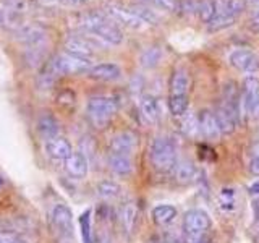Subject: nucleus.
<instances>
[{"label": "nucleus", "mask_w": 259, "mask_h": 243, "mask_svg": "<svg viewBox=\"0 0 259 243\" xmlns=\"http://www.w3.org/2000/svg\"><path fill=\"white\" fill-rule=\"evenodd\" d=\"M149 159L154 170L160 174H168L175 170L178 164V148L177 143L168 136H156L149 148Z\"/></svg>", "instance_id": "1"}, {"label": "nucleus", "mask_w": 259, "mask_h": 243, "mask_svg": "<svg viewBox=\"0 0 259 243\" xmlns=\"http://www.w3.org/2000/svg\"><path fill=\"white\" fill-rule=\"evenodd\" d=\"M81 26L88 32H93L99 39L105 40L110 46H118L123 43V32L117 26L115 23H112L105 13L101 12H91L86 13L81 18Z\"/></svg>", "instance_id": "2"}, {"label": "nucleus", "mask_w": 259, "mask_h": 243, "mask_svg": "<svg viewBox=\"0 0 259 243\" xmlns=\"http://www.w3.org/2000/svg\"><path fill=\"white\" fill-rule=\"evenodd\" d=\"M118 110V104L115 99L107 96H93L89 97L86 104V112L88 117L91 120V124L97 128H105L112 118L115 117Z\"/></svg>", "instance_id": "3"}, {"label": "nucleus", "mask_w": 259, "mask_h": 243, "mask_svg": "<svg viewBox=\"0 0 259 243\" xmlns=\"http://www.w3.org/2000/svg\"><path fill=\"white\" fill-rule=\"evenodd\" d=\"M91 70V62L89 59H83L75 54L62 52L57 54L49 63V71L54 76H67V75H79V73H88Z\"/></svg>", "instance_id": "4"}, {"label": "nucleus", "mask_w": 259, "mask_h": 243, "mask_svg": "<svg viewBox=\"0 0 259 243\" xmlns=\"http://www.w3.org/2000/svg\"><path fill=\"white\" fill-rule=\"evenodd\" d=\"M182 225L186 238L193 241H199L201 235L210 229V217L204 209L194 208L185 213Z\"/></svg>", "instance_id": "5"}, {"label": "nucleus", "mask_w": 259, "mask_h": 243, "mask_svg": "<svg viewBox=\"0 0 259 243\" xmlns=\"http://www.w3.org/2000/svg\"><path fill=\"white\" fill-rule=\"evenodd\" d=\"M104 13L107 15L112 21L121 24V26H126L130 29H141L146 26V24L132 12V8L130 7H123V5H118V4H109L107 7H105Z\"/></svg>", "instance_id": "6"}, {"label": "nucleus", "mask_w": 259, "mask_h": 243, "mask_svg": "<svg viewBox=\"0 0 259 243\" xmlns=\"http://www.w3.org/2000/svg\"><path fill=\"white\" fill-rule=\"evenodd\" d=\"M52 225L63 238L73 235V213L67 205H55L52 209Z\"/></svg>", "instance_id": "7"}, {"label": "nucleus", "mask_w": 259, "mask_h": 243, "mask_svg": "<svg viewBox=\"0 0 259 243\" xmlns=\"http://www.w3.org/2000/svg\"><path fill=\"white\" fill-rule=\"evenodd\" d=\"M229 62L233 68L246 73H253L254 70L259 68L257 57L249 49H237V51H233L229 57Z\"/></svg>", "instance_id": "8"}, {"label": "nucleus", "mask_w": 259, "mask_h": 243, "mask_svg": "<svg viewBox=\"0 0 259 243\" xmlns=\"http://www.w3.org/2000/svg\"><path fill=\"white\" fill-rule=\"evenodd\" d=\"M243 102H245V109L249 113H254L259 109V78L256 76H246L243 79Z\"/></svg>", "instance_id": "9"}, {"label": "nucleus", "mask_w": 259, "mask_h": 243, "mask_svg": "<svg viewBox=\"0 0 259 243\" xmlns=\"http://www.w3.org/2000/svg\"><path fill=\"white\" fill-rule=\"evenodd\" d=\"M138 146V136L133 132H120L110 140V152L130 156Z\"/></svg>", "instance_id": "10"}, {"label": "nucleus", "mask_w": 259, "mask_h": 243, "mask_svg": "<svg viewBox=\"0 0 259 243\" xmlns=\"http://www.w3.org/2000/svg\"><path fill=\"white\" fill-rule=\"evenodd\" d=\"M65 170L67 174L76 180H81L88 175V170H89V160L81 151H73L71 156L65 160Z\"/></svg>", "instance_id": "11"}, {"label": "nucleus", "mask_w": 259, "mask_h": 243, "mask_svg": "<svg viewBox=\"0 0 259 243\" xmlns=\"http://www.w3.org/2000/svg\"><path fill=\"white\" fill-rule=\"evenodd\" d=\"M198 122H199V132L201 135L210 141H217L221 138V130H219L215 115L210 110H201L198 113Z\"/></svg>", "instance_id": "12"}, {"label": "nucleus", "mask_w": 259, "mask_h": 243, "mask_svg": "<svg viewBox=\"0 0 259 243\" xmlns=\"http://www.w3.org/2000/svg\"><path fill=\"white\" fill-rule=\"evenodd\" d=\"M46 151H47L49 156H51L52 159H57V160H67L73 154L71 143L67 140V138H62V136H57V138H54V140L47 141Z\"/></svg>", "instance_id": "13"}, {"label": "nucleus", "mask_w": 259, "mask_h": 243, "mask_svg": "<svg viewBox=\"0 0 259 243\" xmlns=\"http://www.w3.org/2000/svg\"><path fill=\"white\" fill-rule=\"evenodd\" d=\"M88 76L96 81H115L121 76V68L115 63H99L91 67Z\"/></svg>", "instance_id": "14"}, {"label": "nucleus", "mask_w": 259, "mask_h": 243, "mask_svg": "<svg viewBox=\"0 0 259 243\" xmlns=\"http://www.w3.org/2000/svg\"><path fill=\"white\" fill-rule=\"evenodd\" d=\"M214 115H215L219 130H221L222 135H232L235 130H237L238 120H237V117L233 115V112L227 107V105H224V104L219 105V107L215 109V112H214Z\"/></svg>", "instance_id": "15"}, {"label": "nucleus", "mask_w": 259, "mask_h": 243, "mask_svg": "<svg viewBox=\"0 0 259 243\" xmlns=\"http://www.w3.org/2000/svg\"><path fill=\"white\" fill-rule=\"evenodd\" d=\"M65 51L70 54H75L78 57H83V59H89L94 52V44L89 43L84 37L71 36L65 40Z\"/></svg>", "instance_id": "16"}, {"label": "nucleus", "mask_w": 259, "mask_h": 243, "mask_svg": "<svg viewBox=\"0 0 259 243\" xmlns=\"http://www.w3.org/2000/svg\"><path fill=\"white\" fill-rule=\"evenodd\" d=\"M140 112L143 118L148 122V124H157L160 120V105L157 102L156 97H152L149 94H146L141 97L140 101Z\"/></svg>", "instance_id": "17"}, {"label": "nucleus", "mask_w": 259, "mask_h": 243, "mask_svg": "<svg viewBox=\"0 0 259 243\" xmlns=\"http://www.w3.org/2000/svg\"><path fill=\"white\" fill-rule=\"evenodd\" d=\"M138 217H140V211H138V206L133 201H128L120 208V222H121V227H123V230L128 235L135 232L136 224H138Z\"/></svg>", "instance_id": "18"}, {"label": "nucleus", "mask_w": 259, "mask_h": 243, "mask_svg": "<svg viewBox=\"0 0 259 243\" xmlns=\"http://www.w3.org/2000/svg\"><path fill=\"white\" fill-rule=\"evenodd\" d=\"M224 7V0H199L198 2V16L202 23H210L215 16L221 15Z\"/></svg>", "instance_id": "19"}, {"label": "nucleus", "mask_w": 259, "mask_h": 243, "mask_svg": "<svg viewBox=\"0 0 259 243\" xmlns=\"http://www.w3.org/2000/svg\"><path fill=\"white\" fill-rule=\"evenodd\" d=\"M37 132L47 143V141H51V140H54V138L59 136L60 125L54 115H51V113H44V115L37 120Z\"/></svg>", "instance_id": "20"}, {"label": "nucleus", "mask_w": 259, "mask_h": 243, "mask_svg": "<svg viewBox=\"0 0 259 243\" xmlns=\"http://www.w3.org/2000/svg\"><path fill=\"white\" fill-rule=\"evenodd\" d=\"M175 178L178 183L182 185H190L193 182H196L198 178V169L194 166V162L190 159H185L182 162H178L175 167Z\"/></svg>", "instance_id": "21"}, {"label": "nucleus", "mask_w": 259, "mask_h": 243, "mask_svg": "<svg viewBox=\"0 0 259 243\" xmlns=\"http://www.w3.org/2000/svg\"><path fill=\"white\" fill-rule=\"evenodd\" d=\"M109 167L118 177H126L133 172V162L130 159V156H123V154L117 152L109 154Z\"/></svg>", "instance_id": "22"}, {"label": "nucleus", "mask_w": 259, "mask_h": 243, "mask_svg": "<svg viewBox=\"0 0 259 243\" xmlns=\"http://www.w3.org/2000/svg\"><path fill=\"white\" fill-rule=\"evenodd\" d=\"M190 89V75L185 68H177L174 71L172 78H170V94L174 96H182L188 94Z\"/></svg>", "instance_id": "23"}, {"label": "nucleus", "mask_w": 259, "mask_h": 243, "mask_svg": "<svg viewBox=\"0 0 259 243\" xmlns=\"http://www.w3.org/2000/svg\"><path fill=\"white\" fill-rule=\"evenodd\" d=\"M18 39L21 40L23 44L26 46H32V47H40L46 43V32L42 28H37V26H28V28H23L20 31V36Z\"/></svg>", "instance_id": "24"}, {"label": "nucleus", "mask_w": 259, "mask_h": 243, "mask_svg": "<svg viewBox=\"0 0 259 243\" xmlns=\"http://www.w3.org/2000/svg\"><path fill=\"white\" fill-rule=\"evenodd\" d=\"M177 214H178V211L172 205H159V206H156L151 211L152 221H154V224H157V225L170 224L177 217Z\"/></svg>", "instance_id": "25"}, {"label": "nucleus", "mask_w": 259, "mask_h": 243, "mask_svg": "<svg viewBox=\"0 0 259 243\" xmlns=\"http://www.w3.org/2000/svg\"><path fill=\"white\" fill-rule=\"evenodd\" d=\"M162 59V49L159 46L144 47L140 55V63L143 68H154L160 63Z\"/></svg>", "instance_id": "26"}, {"label": "nucleus", "mask_w": 259, "mask_h": 243, "mask_svg": "<svg viewBox=\"0 0 259 243\" xmlns=\"http://www.w3.org/2000/svg\"><path fill=\"white\" fill-rule=\"evenodd\" d=\"M168 109H170V113H172L174 117H177V118L183 117L185 113L188 112V94H182V96L170 94Z\"/></svg>", "instance_id": "27"}, {"label": "nucleus", "mask_w": 259, "mask_h": 243, "mask_svg": "<svg viewBox=\"0 0 259 243\" xmlns=\"http://www.w3.org/2000/svg\"><path fill=\"white\" fill-rule=\"evenodd\" d=\"M180 128L183 135L194 138L199 132V122H198V115H194L191 112H186L183 117H180Z\"/></svg>", "instance_id": "28"}, {"label": "nucleus", "mask_w": 259, "mask_h": 243, "mask_svg": "<svg viewBox=\"0 0 259 243\" xmlns=\"http://www.w3.org/2000/svg\"><path fill=\"white\" fill-rule=\"evenodd\" d=\"M120 193H121L120 185L112 180H102L97 185V194H99L102 199H115L120 196Z\"/></svg>", "instance_id": "29"}, {"label": "nucleus", "mask_w": 259, "mask_h": 243, "mask_svg": "<svg viewBox=\"0 0 259 243\" xmlns=\"http://www.w3.org/2000/svg\"><path fill=\"white\" fill-rule=\"evenodd\" d=\"M130 8H132V12L146 24V26H148V24L156 26V24L159 23V16L146 5H141V4L140 5H130Z\"/></svg>", "instance_id": "30"}, {"label": "nucleus", "mask_w": 259, "mask_h": 243, "mask_svg": "<svg viewBox=\"0 0 259 243\" xmlns=\"http://www.w3.org/2000/svg\"><path fill=\"white\" fill-rule=\"evenodd\" d=\"M79 230L83 243H94L93 241V229H91V211H84L79 216Z\"/></svg>", "instance_id": "31"}, {"label": "nucleus", "mask_w": 259, "mask_h": 243, "mask_svg": "<svg viewBox=\"0 0 259 243\" xmlns=\"http://www.w3.org/2000/svg\"><path fill=\"white\" fill-rule=\"evenodd\" d=\"M235 20L237 18H233V16H230V15H219V16H215V18L210 21V23H207V29L209 31H221V29H225V28H229V26H232V24L235 23Z\"/></svg>", "instance_id": "32"}, {"label": "nucleus", "mask_w": 259, "mask_h": 243, "mask_svg": "<svg viewBox=\"0 0 259 243\" xmlns=\"http://www.w3.org/2000/svg\"><path fill=\"white\" fill-rule=\"evenodd\" d=\"M219 199H221V208L224 211H232L235 208V191L232 188H224Z\"/></svg>", "instance_id": "33"}, {"label": "nucleus", "mask_w": 259, "mask_h": 243, "mask_svg": "<svg viewBox=\"0 0 259 243\" xmlns=\"http://www.w3.org/2000/svg\"><path fill=\"white\" fill-rule=\"evenodd\" d=\"M180 2L182 0H156V5L165 12H172V13H180Z\"/></svg>", "instance_id": "34"}, {"label": "nucleus", "mask_w": 259, "mask_h": 243, "mask_svg": "<svg viewBox=\"0 0 259 243\" xmlns=\"http://www.w3.org/2000/svg\"><path fill=\"white\" fill-rule=\"evenodd\" d=\"M20 238L15 232L10 230H0V243H16Z\"/></svg>", "instance_id": "35"}, {"label": "nucleus", "mask_w": 259, "mask_h": 243, "mask_svg": "<svg viewBox=\"0 0 259 243\" xmlns=\"http://www.w3.org/2000/svg\"><path fill=\"white\" fill-rule=\"evenodd\" d=\"M248 170L251 175L259 177V157H251L249 164H248Z\"/></svg>", "instance_id": "36"}, {"label": "nucleus", "mask_w": 259, "mask_h": 243, "mask_svg": "<svg viewBox=\"0 0 259 243\" xmlns=\"http://www.w3.org/2000/svg\"><path fill=\"white\" fill-rule=\"evenodd\" d=\"M249 29L259 34V13H254L249 20Z\"/></svg>", "instance_id": "37"}, {"label": "nucleus", "mask_w": 259, "mask_h": 243, "mask_svg": "<svg viewBox=\"0 0 259 243\" xmlns=\"http://www.w3.org/2000/svg\"><path fill=\"white\" fill-rule=\"evenodd\" d=\"M59 2H63V4H67V5H73V7H81V5L89 4L91 0H59Z\"/></svg>", "instance_id": "38"}, {"label": "nucleus", "mask_w": 259, "mask_h": 243, "mask_svg": "<svg viewBox=\"0 0 259 243\" xmlns=\"http://www.w3.org/2000/svg\"><path fill=\"white\" fill-rule=\"evenodd\" d=\"M149 243H174V241L165 238V237H162V235H154V237H151Z\"/></svg>", "instance_id": "39"}, {"label": "nucleus", "mask_w": 259, "mask_h": 243, "mask_svg": "<svg viewBox=\"0 0 259 243\" xmlns=\"http://www.w3.org/2000/svg\"><path fill=\"white\" fill-rule=\"evenodd\" d=\"M251 208H253L254 219H256V221H259V198H256V199L253 201V205H251Z\"/></svg>", "instance_id": "40"}, {"label": "nucleus", "mask_w": 259, "mask_h": 243, "mask_svg": "<svg viewBox=\"0 0 259 243\" xmlns=\"http://www.w3.org/2000/svg\"><path fill=\"white\" fill-rule=\"evenodd\" d=\"M248 191H249L251 194H259V180L254 182L253 185H249V186H248Z\"/></svg>", "instance_id": "41"}, {"label": "nucleus", "mask_w": 259, "mask_h": 243, "mask_svg": "<svg viewBox=\"0 0 259 243\" xmlns=\"http://www.w3.org/2000/svg\"><path fill=\"white\" fill-rule=\"evenodd\" d=\"M251 156L259 157V141H256L253 146H251Z\"/></svg>", "instance_id": "42"}, {"label": "nucleus", "mask_w": 259, "mask_h": 243, "mask_svg": "<svg viewBox=\"0 0 259 243\" xmlns=\"http://www.w3.org/2000/svg\"><path fill=\"white\" fill-rule=\"evenodd\" d=\"M7 20H8L7 12L5 10H0V26H4V24L7 23Z\"/></svg>", "instance_id": "43"}, {"label": "nucleus", "mask_w": 259, "mask_h": 243, "mask_svg": "<svg viewBox=\"0 0 259 243\" xmlns=\"http://www.w3.org/2000/svg\"><path fill=\"white\" fill-rule=\"evenodd\" d=\"M251 8H253V15L259 13V0H251Z\"/></svg>", "instance_id": "44"}, {"label": "nucleus", "mask_w": 259, "mask_h": 243, "mask_svg": "<svg viewBox=\"0 0 259 243\" xmlns=\"http://www.w3.org/2000/svg\"><path fill=\"white\" fill-rule=\"evenodd\" d=\"M141 2H152V4H156V0H141Z\"/></svg>", "instance_id": "45"}, {"label": "nucleus", "mask_w": 259, "mask_h": 243, "mask_svg": "<svg viewBox=\"0 0 259 243\" xmlns=\"http://www.w3.org/2000/svg\"><path fill=\"white\" fill-rule=\"evenodd\" d=\"M16 243H24V241H21V240H18V241H16Z\"/></svg>", "instance_id": "46"}, {"label": "nucleus", "mask_w": 259, "mask_h": 243, "mask_svg": "<svg viewBox=\"0 0 259 243\" xmlns=\"http://www.w3.org/2000/svg\"><path fill=\"white\" fill-rule=\"evenodd\" d=\"M196 243H204V241H196Z\"/></svg>", "instance_id": "47"}, {"label": "nucleus", "mask_w": 259, "mask_h": 243, "mask_svg": "<svg viewBox=\"0 0 259 243\" xmlns=\"http://www.w3.org/2000/svg\"><path fill=\"white\" fill-rule=\"evenodd\" d=\"M0 182H2V180H0Z\"/></svg>", "instance_id": "48"}]
</instances>
